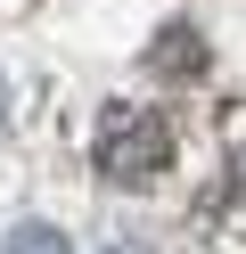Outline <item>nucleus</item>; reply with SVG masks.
I'll return each instance as SVG.
<instances>
[{"label":"nucleus","mask_w":246,"mask_h":254,"mask_svg":"<svg viewBox=\"0 0 246 254\" xmlns=\"http://www.w3.org/2000/svg\"><path fill=\"white\" fill-rule=\"evenodd\" d=\"M172 164V131L148 107H107L98 115V172L107 181H156Z\"/></svg>","instance_id":"obj_1"},{"label":"nucleus","mask_w":246,"mask_h":254,"mask_svg":"<svg viewBox=\"0 0 246 254\" xmlns=\"http://www.w3.org/2000/svg\"><path fill=\"white\" fill-rule=\"evenodd\" d=\"M0 254H74V246H66L58 230H41V221H25V230H16V238H8Z\"/></svg>","instance_id":"obj_2"}]
</instances>
